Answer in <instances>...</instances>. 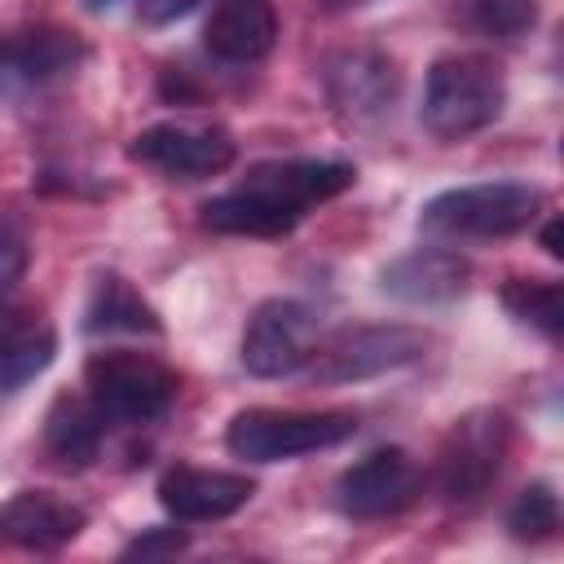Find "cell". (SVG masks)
<instances>
[{
    "mask_svg": "<svg viewBox=\"0 0 564 564\" xmlns=\"http://www.w3.org/2000/svg\"><path fill=\"white\" fill-rule=\"evenodd\" d=\"M507 106L502 70L480 53H449L436 57L423 79L419 119L436 141H467L485 132Z\"/></svg>",
    "mask_w": 564,
    "mask_h": 564,
    "instance_id": "cell-2",
    "label": "cell"
},
{
    "mask_svg": "<svg viewBox=\"0 0 564 564\" xmlns=\"http://www.w3.org/2000/svg\"><path fill=\"white\" fill-rule=\"evenodd\" d=\"M84 330L88 335H159L163 322L123 273H101L84 308Z\"/></svg>",
    "mask_w": 564,
    "mask_h": 564,
    "instance_id": "cell-19",
    "label": "cell"
},
{
    "mask_svg": "<svg viewBox=\"0 0 564 564\" xmlns=\"http://www.w3.org/2000/svg\"><path fill=\"white\" fill-rule=\"evenodd\" d=\"M419 494H423V476H419L414 458L405 449H397V445L366 454L361 463H352L335 480V507L348 520H383V516H397Z\"/></svg>",
    "mask_w": 564,
    "mask_h": 564,
    "instance_id": "cell-10",
    "label": "cell"
},
{
    "mask_svg": "<svg viewBox=\"0 0 564 564\" xmlns=\"http://www.w3.org/2000/svg\"><path fill=\"white\" fill-rule=\"evenodd\" d=\"M542 247H546L551 256H564V247H560V220H546V229H542Z\"/></svg>",
    "mask_w": 564,
    "mask_h": 564,
    "instance_id": "cell-26",
    "label": "cell"
},
{
    "mask_svg": "<svg viewBox=\"0 0 564 564\" xmlns=\"http://www.w3.org/2000/svg\"><path fill=\"white\" fill-rule=\"evenodd\" d=\"M423 348H427V339L419 330H405V326H361V330L339 335L322 352L313 348L308 375L317 383H357V379H375L383 370L419 361Z\"/></svg>",
    "mask_w": 564,
    "mask_h": 564,
    "instance_id": "cell-11",
    "label": "cell"
},
{
    "mask_svg": "<svg viewBox=\"0 0 564 564\" xmlns=\"http://www.w3.org/2000/svg\"><path fill=\"white\" fill-rule=\"evenodd\" d=\"M26 269H31V234H26L22 216L0 212V304L18 291Z\"/></svg>",
    "mask_w": 564,
    "mask_h": 564,
    "instance_id": "cell-23",
    "label": "cell"
},
{
    "mask_svg": "<svg viewBox=\"0 0 564 564\" xmlns=\"http://www.w3.org/2000/svg\"><path fill=\"white\" fill-rule=\"evenodd\" d=\"M317 339V322L308 313V304L300 300H264L256 304V313L242 326V344L238 357L247 366V375L256 379H282L308 366L313 344Z\"/></svg>",
    "mask_w": 564,
    "mask_h": 564,
    "instance_id": "cell-9",
    "label": "cell"
},
{
    "mask_svg": "<svg viewBox=\"0 0 564 564\" xmlns=\"http://www.w3.org/2000/svg\"><path fill=\"white\" fill-rule=\"evenodd\" d=\"M326 9H335V13H344V9H361V4H370V0H322Z\"/></svg>",
    "mask_w": 564,
    "mask_h": 564,
    "instance_id": "cell-27",
    "label": "cell"
},
{
    "mask_svg": "<svg viewBox=\"0 0 564 564\" xmlns=\"http://www.w3.org/2000/svg\"><path fill=\"white\" fill-rule=\"evenodd\" d=\"M84 392L97 405V414L115 427H141V423H159L176 392L181 379L172 366H163L150 352H132V348H110L88 357L84 366Z\"/></svg>",
    "mask_w": 564,
    "mask_h": 564,
    "instance_id": "cell-5",
    "label": "cell"
},
{
    "mask_svg": "<svg viewBox=\"0 0 564 564\" xmlns=\"http://www.w3.org/2000/svg\"><path fill=\"white\" fill-rule=\"evenodd\" d=\"M357 436V419L348 410H278L251 405L238 410L225 427V445L247 463H286L304 454L335 449Z\"/></svg>",
    "mask_w": 564,
    "mask_h": 564,
    "instance_id": "cell-4",
    "label": "cell"
},
{
    "mask_svg": "<svg viewBox=\"0 0 564 564\" xmlns=\"http://www.w3.org/2000/svg\"><path fill=\"white\" fill-rule=\"evenodd\" d=\"M538 212L542 189L524 181H480L427 198L419 212V229L436 242H494L524 234Z\"/></svg>",
    "mask_w": 564,
    "mask_h": 564,
    "instance_id": "cell-3",
    "label": "cell"
},
{
    "mask_svg": "<svg viewBox=\"0 0 564 564\" xmlns=\"http://www.w3.org/2000/svg\"><path fill=\"white\" fill-rule=\"evenodd\" d=\"M185 546V533H176V529H150V533H141V538H132L128 546H123V555L128 560H159V555H176Z\"/></svg>",
    "mask_w": 564,
    "mask_h": 564,
    "instance_id": "cell-24",
    "label": "cell"
},
{
    "mask_svg": "<svg viewBox=\"0 0 564 564\" xmlns=\"http://www.w3.org/2000/svg\"><path fill=\"white\" fill-rule=\"evenodd\" d=\"M507 529L511 538L520 542H542V538H555L560 529V498L546 480H533L516 494V502L507 507Z\"/></svg>",
    "mask_w": 564,
    "mask_h": 564,
    "instance_id": "cell-22",
    "label": "cell"
},
{
    "mask_svg": "<svg viewBox=\"0 0 564 564\" xmlns=\"http://www.w3.org/2000/svg\"><path fill=\"white\" fill-rule=\"evenodd\" d=\"M106 427H110V423L97 414V405L88 401V392H84V397L62 392V397L48 405V414H44V449H48V458H53L57 467L79 471V467H88V463L101 454Z\"/></svg>",
    "mask_w": 564,
    "mask_h": 564,
    "instance_id": "cell-18",
    "label": "cell"
},
{
    "mask_svg": "<svg viewBox=\"0 0 564 564\" xmlns=\"http://www.w3.org/2000/svg\"><path fill=\"white\" fill-rule=\"evenodd\" d=\"M93 9H115V4H123V0H88ZM132 4H141V0H132Z\"/></svg>",
    "mask_w": 564,
    "mask_h": 564,
    "instance_id": "cell-28",
    "label": "cell"
},
{
    "mask_svg": "<svg viewBox=\"0 0 564 564\" xmlns=\"http://www.w3.org/2000/svg\"><path fill=\"white\" fill-rule=\"evenodd\" d=\"M238 145L225 128L216 123H181V119H167V123H154V128H141L132 141H128V159L167 176V181H203V176H220L229 163H234Z\"/></svg>",
    "mask_w": 564,
    "mask_h": 564,
    "instance_id": "cell-7",
    "label": "cell"
},
{
    "mask_svg": "<svg viewBox=\"0 0 564 564\" xmlns=\"http://www.w3.org/2000/svg\"><path fill=\"white\" fill-rule=\"evenodd\" d=\"M256 485L242 471H220V467H167L159 476V502L167 516L185 524H207L242 511L251 502Z\"/></svg>",
    "mask_w": 564,
    "mask_h": 564,
    "instance_id": "cell-14",
    "label": "cell"
},
{
    "mask_svg": "<svg viewBox=\"0 0 564 564\" xmlns=\"http://www.w3.org/2000/svg\"><path fill=\"white\" fill-rule=\"evenodd\" d=\"M383 291L405 304H449L467 291V260L449 247H414L379 273Z\"/></svg>",
    "mask_w": 564,
    "mask_h": 564,
    "instance_id": "cell-16",
    "label": "cell"
},
{
    "mask_svg": "<svg viewBox=\"0 0 564 564\" xmlns=\"http://www.w3.org/2000/svg\"><path fill=\"white\" fill-rule=\"evenodd\" d=\"M357 167L344 159H269L203 203V225L229 238H282L313 207L352 189Z\"/></svg>",
    "mask_w": 564,
    "mask_h": 564,
    "instance_id": "cell-1",
    "label": "cell"
},
{
    "mask_svg": "<svg viewBox=\"0 0 564 564\" xmlns=\"http://www.w3.org/2000/svg\"><path fill=\"white\" fill-rule=\"evenodd\" d=\"M194 4H198V0H141V4H137V13H141V22L163 26V22L181 18V13H189Z\"/></svg>",
    "mask_w": 564,
    "mask_h": 564,
    "instance_id": "cell-25",
    "label": "cell"
},
{
    "mask_svg": "<svg viewBox=\"0 0 564 564\" xmlns=\"http://www.w3.org/2000/svg\"><path fill=\"white\" fill-rule=\"evenodd\" d=\"M454 22L480 40L511 44L538 26V0H454Z\"/></svg>",
    "mask_w": 564,
    "mask_h": 564,
    "instance_id": "cell-20",
    "label": "cell"
},
{
    "mask_svg": "<svg viewBox=\"0 0 564 564\" xmlns=\"http://www.w3.org/2000/svg\"><path fill=\"white\" fill-rule=\"evenodd\" d=\"M88 62V44L66 26H26L0 35V106L70 79Z\"/></svg>",
    "mask_w": 564,
    "mask_h": 564,
    "instance_id": "cell-8",
    "label": "cell"
},
{
    "mask_svg": "<svg viewBox=\"0 0 564 564\" xmlns=\"http://www.w3.org/2000/svg\"><path fill=\"white\" fill-rule=\"evenodd\" d=\"M57 357V330L40 308L0 304V392L26 388Z\"/></svg>",
    "mask_w": 564,
    "mask_h": 564,
    "instance_id": "cell-17",
    "label": "cell"
},
{
    "mask_svg": "<svg viewBox=\"0 0 564 564\" xmlns=\"http://www.w3.org/2000/svg\"><path fill=\"white\" fill-rule=\"evenodd\" d=\"M511 449V423L498 410H471L463 414L436 454V489L454 507H471L498 485L502 463Z\"/></svg>",
    "mask_w": 564,
    "mask_h": 564,
    "instance_id": "cell-6",
    "label": "cell"
},
{
    "mask_svg": "<svg viewBox=\"0 0 564 564\" xmlns=\"http://www.w3.org/2000/svg\"><path fill=\"white\" fill-rule=\"evenodd\" d=\"M278 40V9L273 0H216L203 48L225 66H251L260 62Z\"/></svg>",
    "mask_w": 564,
    "mask_h": 564,
    "instance_id": "cell-15",
    "label": "cell"
},
{
    "mask_svg": "<svg viewBox=\"0 0 564 564\" xmlns=\"http://www.w3.org/2000/svg\"><path fill=\"white\" fill-rule=\"evenodd\" d=\"M88 524V511L48 489H18L0 502V542L18 551H62Z\"/></svg>",
    "mask_w": 564,
    "mask_h": 564,
    "instance_id": "cell-13",
    "label": "cell"
},
{
    "mask_svg": "<svg viewBox=\"0 0 564 564\" xmlns=\"http://www.w3.org/2000/svg\"><path fill=\"white\" fill-rule=\"evenodd\" d=\"M502 304H507V313H511L516 322L542 330L546 339H555L560 326H564L560 282H551V278H511V282L502 286Z\"/></svg>",
    "mask_w": 564,
    "mask_h": 564,
    "instance_id": "cell-21",
    "label": "cell"
},
{
    "mask_svg": "<svg viewBox=\"0 0 564 564\" xmlns=\"http://www.w3.org/2000/svg\"><path fill=\"white\" fill-rule=\"evenodd\" d=\"M322 84H326V101L344 119L366 123V119H379L383 110H392L401 75L392 66V57H383L379 48H339L326 57Z\"/></svg>",
    "mask_w": 564,
    "mask_h": 564,
    "instance_id": "cell-12",
    "label": "cell"
}]
</instances>
